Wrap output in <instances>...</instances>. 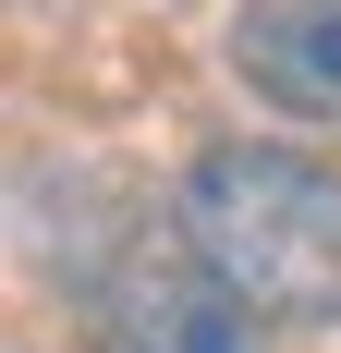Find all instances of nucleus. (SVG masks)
Here are the masks:
<instances>
[{"label":"nucleus","mask_w":341,"mask_h":353,"mask_svg":"<svg viewBox=\"0 0 341 353\" xmlns=\"http://www.w3.org/2000/svg\"><path fill=\"white\" fill-rule=\"evenodd\" d=\"M183 256H207L256 317H341V171L293 146H207L183 171Z\"/></svg>","instance_id":"1"},{"label":"nucleus","mask_w":341,"mask_h":353,"mask_svg":"<svg viewBox=\"0 0 341 353\" xmlns=\"http://www.w3.org/2000/svg\"><path fill=\"white\" fill-rule=\"evenodd\" d=\"M86 341L98 353H256V305L207 256H110L86 281Z\"/></svg>","instance_id":"2"},{"label":"nucleus","mask_w":341,"mask_h":353,"mask_svg":"<svg viewBox=\"0 0 341 353\" xmlns=\"http://www.w3.org/2000/svg\"><path fill=\"white\" fill-rule=\"evenodd\" d=\"M232 73L293 122H341V0H244L232 12Z\"/></svg>","instance_id":"3"}]
</instances>
